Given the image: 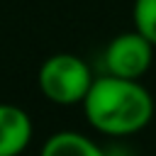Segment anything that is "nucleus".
Here are the masks:
<instances>
[{
    "mask_svg": "<svg viewBox=\"0 0 156 156\" xmlns=\"http://www.w3.org/2000/svg\"><path fill=\"white\" fill-rule=\"evenodd\" d=\"M151 61H154V44L136 29L117 34L105 49V68L110 76L139 80L149 71Z\"/></svg>",
    "mask_w": 156,
    "mask_h": 156,
    "instance_id": "3",
    "label": "nucleus"
},
{
    "mask_svg": "<svg viewBox=\"0 0 156 156\" xmlns=\"http://www.w3.org/2000/svg\"><path fill=\"white\" fill-rule=\"evenodd\" d=\"M39 156H107V154L80 132H56L44 141Z\"/></svg>",
    "mask_w": 156,
    "mask_h": 156,
    "instance_id": "5",
    "label": "nucleus"
},
{
    "mask_svg": "<svg viewBox=\"0 0 156 156\" xmlns=\"http://www.w3.org/2000/svg\"><path fill=\"white\" fill-rule=\"evenodd\" d=\"M39 90L56 105H78L93 85L90 66L76 54H54L39 66Z\"/></svg>",
    "mask_w": 156,
    "mask_h": 156,
    "instance_id": "2",
    "label": "nucleus"
},
{
    "mask_svg": "<svg viewBox=\"0 0 156 156\" xmlns=\"http://www.w3.org/2000/svg\"><path fill=\"white\" fill-rule=\"evenodd\" d=\"M80 105L88 122L98 132L115 136L134 134L154 117L151 93L134 78H119L110 73L93 80Z\"/></svg>",
    "mask_w": 156,
    "mask_h": 156,
    "instance_id": "1",
    "label": "nucleus"
},
{
    "mask_svg": "<svg viewBox=\"0 0 156 156\" xmlns=\"http://www.w3.org/2000/svg\"><path fill=\"white\" fill-rule=\"evenodd\" d=\"M134 29L156 46V0H134Z\"/></svg>",
    "mask_w": 156,
    "mask_h": 156,
    "instance_id": "6",
    "label": "nucleus"
},
{
    "mask_svg": "<svg viewBox=\"0 0 156 156\" xmlns=\"http://www.w3.org/2000/svg\"><path fill=\"white\" fill-rule=\"evenodd\" d=\"M32 117L10 102H0V156H20L32 139Z\"/></svg>",
    "mask_w": 156,
    "mask_h": 156,
    "instance_id": "4",
    "label": "nucleus"
}]
</instances>
